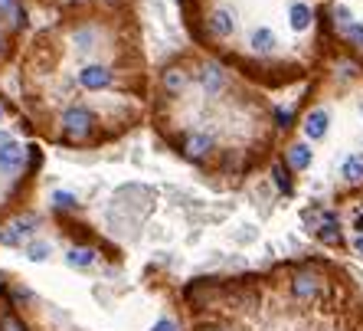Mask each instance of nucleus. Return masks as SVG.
Returning <instances> with one entry per match:
<instances>
[{
  "mask_svg": "<svg viewBox=\"0 0 363 331\" xmlns=\"http://www.w3.org/2000/svg\"><path fill=\"white\" fill-rule=\"evenodd\" d=\"M95 128V115L89 109H82V105H72V109L62 112V131H66L72 141H82V138L92 135Z\"/></svg>",
  "mask_w": 363,
  "mask_h": 331,
  "instance_id": "obj_1",
  "label": "nucleus"
},
{
  "mask_svg": "<svg viewBox=\"0 0 363 331\" xmlns=\"http://www.w3.org/2000/svg\"><path fill=\"white\" fill-rule=\"evenodd\" d=\"M36 227H40V217H36V213H23V217L10 220L7 227L0 229V243H4V246H17V243H23Z\"/></svg>",
  "mask_w": 363,
  "mask_h": 331,
  "instance_id": "obj_2",
  "label": "nucleus"
},
{
  "mask_svg": "<svg viewBox=\"0 0 363 331\" xmlns=\"http://www.w3.org/2000/svg\"><path fill=\"white\" fill-rule=\"evenodd\" d=\"M236 26H239V20H236V10L233 7H216L206 17V30H210L216 40H229V36L236 33Z\"/></svg>",
  "mask_w": 363,
  "mask_h": 331,
  "instance_id": "obj_3",
  "label": "nucleus"
},
{
  "mask_svg": "<svg viewBox=\"0 0 363 331\" xmlns=\"http://www.w3.org/2000/svg\"><path fill=\"white\" fill-rule=\"evenodd\" d=\"M79 85H82V89H89V92H101V89H108V85H111V69L108 66H99V63L82 66V69H79Z\"/></svg>",
  "mask_w": 363,
  "mask_h": 331,
  "instance_id": "obj_4",
  "label": "nucleus"
},
{
  "mask_svg": "<svg viewBox=\"0 0 363 331\" xmlns=\"http://www.w3.org/2000/svg\"><path fill=\"white\" fill-rule=\"evenodd\" d=\"M200 85L206 95H220L223 89H226V69L220 66V63H206V66L200 69Z\"/></svg>",
  "mask_w": 363,
  "mask_h": 331,
  "instance_id": "obj_5",
  "label": "nucleus"
},
{
  "mask_svg": "<svg viewBox=\"0 0 363 331\" xmlns=\"http://www.w3.org/2000/svg\"><path fill=\"white\" fill-rule=\"evenodd\" d=\"M330 128V112L328 109H311L308 112V119H304V138H308V145L311 141H321L328 135Z\"/></svg>",
  "mask_w": 363,
  "mask_h": 331,
  "instance_id": "obj_6",
  "label": "nucleus"
},
{
  "mask_svg": "<svg viewBox=\"0 0 363 331\" xmlns=\"http://www.w3.org/2000/svg\"><path fill=\"white\" fill-rule=\"evenodd\" d=\"M23 148L17 145V141H4L0 145V174H17L20 168H23Z\"/></svg>",
  "mask_w": 363,
  "mask_h": 331,
  "instance_id": "obj_7",
  "label": "nucleus"
},
{
  "mask_svg": "<svg viewBox=\"0 0 363 331\" xmlns=\"http://www.w3.org/2000/svg\"><path fill=\"white\" fill-rule=\"evenodd\" d=\"M210 151H213V138L210 135H200V131H194V135L184 138V154H186V158L203 161V158H206Z\"/></svg>",
  "mask_w": 363,
  "mask_h": 331,
  "instance_id": "obj_8",
  "label": "nucleus"
},
{
  "mask_svg": "<svg viewBox=\"0 0 363 331\" xmlns=\"http://www.w3.org/2000/svg\"><path fill=\"white\" fill-rule=\"evenodd\" d=\"M285 158H288V164H291L295 170H304V168H311L314 151H311V145H308V141H295V145H288Z\"/></svg>",
  "mask_w": 363,
  "mask_h": 331,
  "instance_id": "obj_9",
  "label": "nucleus"
},
{
  "mask_svg": "<svg viewBox=\"0 0 363 331\" xmlns=\"http://www.w3.org/2000/svg\"><path fill=\"white\" fill-rule=\"evenodd\" d=\"M249 46H252L255 53H275V46H279V36L272 33L269 26H255L252 36H249Z\"/></svg>",
  "mask_w": 363,
  "mask_h": 331,
  "instance_id": "obj_10",
  "label": "nucleus"
},
{
  "mask_svg": "<svg viewBox=\"0 0 363 331\" xmlns=\"http://www.w3.org/2000/svg\"><path fill=\"white\" fill-rule=\"evenodd\" d=\"M340 178L347 184H363V154H347L340 164Z\"/></svg>",
  "mask_w": 363,
  "mask_h": 331,
  "instance_id": "obj_11",
  "label": "nucleus"
},
{
  "mask_svg": "<svg viewBox=\"0 0 363 331\" xmlns=\"http://www.w3.org/2000/svg\"><path fill=\"white\" fill-rule=\"evenodd\" d=\"M291 295H295L298 302H311V298L318 295V279H314V276H295Z\"/></svg>",
  "mask_w": 363,
  "mask_h": 331,
  "instance_id": "obj_12",
  "label": "nucleus"
},
{
  "mask_svg": "<svg viewBox=\"0 0 363 331\" xmlns=\"http://www.w3.org/2000/svg\"><path fill=\"white\" fill-rule=\"evenodd\" d=\"M92 263H95V249L89 246H72L66 253V266H72V269H89Z\"/></svg>",
  "mask_w": 363,
  "mask_h": 331,
  "instance_id": "obj_13",
  "label": "nucleus"
},
{
  "mask_svg": "<svg viewBox=\"0 0 363 331\" xmlns=\"http://www.w3.org/2000/svg\"><path fill=\"white\" fill-rule=\"evenodd\" d=\"M186 82H190V76H186L180 66H170L167 72H164V89H167V92H174V95L184 92Z\"/></svg>",
  "mask_w": 363,
  "mask_h": 331,
  "instance_id": "obj_14",
  "label": "nucleus"
},
{
  "mask_svg": "<svg viewBox=\"0 0 363 331\" xmlns=\"http://www.w3.org/2000/svg\"><path fill=\"white\" fill-rule=\"evenodd\" d=\"M288 20H291V30H308L311 26V7L308 4H291V10H288Z\"/></svg>",
  "mask_w": 363,
  "mask_h": 331,
  "instance_id": "obj_15",
  "label": "nucleus"
},
{
  "mask_svg": "<svg viewBox=\"0 0 363 331\" xmlns=\"http://www.w3.org/2000/svg\"><path fill=\"white\" fill-rule=\"evenodd\" d=\"M340 36H344L350 46H360V50H363V20H354L350 26H344V30H340Z\"/></svg>",
  "mask_w": 363,
  "mask_h": 331,
  "instance_id": "obj_16",
  "label": "nucleus"
},
{
  "mask_svg": "<svg viewBox=\"0 0 363 331\" xmlns=\"http://www.w3.org/2000/svg\"><path fill=\"white\" fill-rule=\"evenodd\" d=\"M95 40H99V33H95V30H89V26H82V30H76V33H72V43H76L79 50H92Z\"/></svg>",
  "mask_w": 363,
  "mask_h": 331,
  "instance_id": "obj_17",
  "label": "nucleus"
},
{
  "mask_svg": "<svg viewBox=\"0 0 363 331\" xmlns=\"http://www.w3.org/2000/svg\"><path fill=\"white\" fill-rule=\"evenodd\" d=\"M318 237H321L324 243H340V227H334V217L324 220V227L318 229Z\"/></svg>",
  "mask_w": 363,
  "mask_h": 331,
  "instance_id": "obj_18",
  "label": "nucleus"
},
{
  "mask_svg": "<svg viewBox=\"0 0 363 331\" xmlns=\"http://www.w3.org/2000/svg\"><path fill=\"white\" fill-rule=\"evenodd\" d=\"M52 253V246L50 243H30V246H26V256H30V259H33V263H43V259H46V256Z\"/></svg>",
  "mask_w": 363,
  "mask_h": 331,
  "instance_id": "obj_19",
  "label": "nucleus"
},
{
  "mask_svg": "<svg viewBox=\"0 0 363 331\" xmlns=\"http://www.w3.org/2000/svg\"><path fill=\"white\" fill-rule=\"evenodd\" d=\"M52 204L62 207V210H72V207H76V197L66 194V190H56V194H52Z\"/></svg>",
  "mask_w": 363,
  "mask_h": 331,
  "instance_id": "obj_20",
  "label": "nucleus"
},
{
  "mask_svg": "<svg viewBox=\"0 0 363 331\" xmlns=\"http://www.w3.org/2000/svg\"><path fill=\"white\" fill-rule=\"evenodd\" d=\"M272 174H275V184H279L281 190H291V180H288V170L281 168V164H275V170H272Z\"/></svg>",
  "mask_w": 363,
  "mask_h": 331,
  "instance_id": "obj_21",
  "label": "nucleus"
},
{
  "mask_svg": "<svg viewBox=\"0 0 363 331\" xmlns=\"http://www.w3.org/2000/svg\"><path fill=\"white\" fill-rule=\"evenodd\" d=\"M334 17H337L340 30H344V26H350V23H354V17H350V10H347V7H334Z\"/></svg>",
  "mask_w": 363,
  "mask_h": 331,
  "instance_id": "obj_22",
  "label": "nucleus"
},
{
  "mask_svg": "<svg viewBox=\"0 0 363 331\" xmlns=\"http://www.w3.org/2000/svg\"><path fill=\"white\" fill-rule=\"evenodd\" d=\"M0 13H4V17H10V13H13V17H17V13H20L17 0H0Z\"/></svg>",
  "mask_w": 363,
  "mask_h": 331,
  "instance_id": "obj_23",
  "label": "nucleus"
},
{
  "mask_svg": "<svg viewBox=\"0 0 363 331\" xmlns=\"http://www.w3.org/2000/svg\"><path fill=\"white\" fill-rule=\"evenodd\" d=\"M151 331H177V322H174V318H161V322L154 325Z\"/></svg>",
  "mask_w": 363,
  "mask_h": 331,
  "instance_id": "obj_24",
  "label": "nucleus"
},
{
  "mask_svg": "<svg viewBox=\"0 0 363 331\" xmlns=\"http://www.w3.org/2000/svg\"><path fill=\"white\" fill-rule=\"evenodd\" d=\"M4 331H23V328H20L17 318H10V315H7V318H4Z\"/></svg>",
  "mask_w": 363,
  "mask_h": 331,
  "instance_id": "obj_25",
  "label": "nucleus"
},
{
  "mask_svg": "<svg viewBox=\"0 0 363 331\" xmlns=\"http://www.w3.org/2000/svg\"><path fill=\"white\" fill-rule=\"evenodd\" d=\"M288 121H291V112H288V109H279V125L288 128Z\"/></svg>",
  "mask_w": 363,
  "mask_h": 331,
  "instance_id": "obj_26",
  "label": "nucleus"
},
{
  "mask_svg": "<svg viewBox=\"0 0 363 331\" xmlns=\"http://www.w3.org/2000/svg\"><path fill=\"white\" fill-rule=\"evenodd\" d=\"M354 246H357V253H363V233H360V237H357V243H354Z\"/></svg>",
  "mask_w": 363,
  "mask_h": 331,
  "instance_id": "obj_27",
  "label": "nucleus"
},
{
  "mask_svg": "<svg viewBox=\"0 0 363 331\" xmlns=\"http://www.w3.org/2000/svg\"><path fill=\"white\" fill-rule=\"evenodd\" d=\"M357 229H360V233H363V217H357Z\"/></svg>",
  "mask_w": 363,
  "mask_h": 331,
  "instance_id": "obj_28",
  "label": "nucleus"
},
{
  "mask_svg": "<svg viewBox=\"0 0 363 331\" xmlns=\"http://www.w3.org/2000/svg\"><path fill=\"white\" fill-rule=\"evenodd\" d=\"M0 53H4V33H0Z\"/></svg>",
  "mask_w": 363,
  "mask_h": 331,
  "instance_id": "obj_29",
  "label": "nucleus"
},
{
  "mask_svg": "<svg viewBox=\"0 0 363 331\" xmlns=\"http://www.w3.org/2000/svg\"><path fill=\"white\" fill-rule=\"evenodd\" d=\"M66 4H82V0H66Z\"/></svg>",
  "mask_w": 363,
  "mask_h": 331,
  "instance_id": "obj_30",
  "label": "nucleus"
},
{
  "mask_svg": "<svg viewBox=\"0 0 363 331\" xmlns=\"http://www.w3.org/2000/svg\"><path fill=\"white\" fill-rule=\"evenodd\" d=\"M360 115H363V102H360Z\"/></svg>",
  "mask_w": 363,
  "mask_h": 331,
  "instance_id": "obj_31",
  "label": "nucleus"
},
{
  "mask_svg": "<svg viewBox=\"0 0 363 331\" xmlns=\"http://www.w3.org/2000/svg\"><path fill=\"white\" fill-rule=\"evenodd\" d=\"M0 119H4V109H0Z\"/></svg>",
  "mask_w": 363,
  "mask_h": 331,
  "instance_id": "obj_32",
  "label": "nucleus"
},
{
  "mask_svg": "<svg viewBox=\"0 0 363 331\" xmlns=\"http://www.w3.org/2000/svg\"><path fill=\"white\" fill-rule=\"evenodd\" d=\"M213 331H223V328H213Z\"/></svg>",
  "mask_w": 363,
  "mask_h": 331,
  "instance_id": "obj_33",
  "label": "nucleus"
},
{
  "mask_svg": "<svg viewBox=\"0 0 363 331\" xmlns=\"http://www.w3.org/2000/svg\"><path fill=\"white\" fill-rule=\"evenodd\" d=\"M108 4H115V0H108Z\"/></svg>",
  "mask_w": 363,
  "mask_h": 331,
  "instance_id": "obj_34",
  "label": "nucleus"
}]
</instances>
